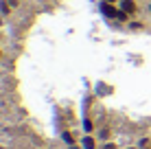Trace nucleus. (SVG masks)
<instances>
[{"label": "nucleus", "mask_w": 151, "mask_h": 149, "mask_svg": "<svg viewBox=\"0 0 151 149\" xmlns=\"http://www.w3.org/2000/svg\"><path fill=\"white\" fill-rule=\"evenodd\" d=\"M61 138H64V140L68 143V145H72V138H70V134H66V132H64V134H61Z\"/></svg>", "instance_id": "nucleus-6"}, {"label": "nucleus", "mask_w": 151, "mask_h": 149, "mask_svg": "<svg viewBox=\"0 0 151 149\" xmlns=\"http://www.w3.org/2000/svg\"><path fill=\"white\" fill-rule=\"evenodd\" d=\"M101 11L105 13L107 18H116V20H125V18H127V13H125V11H116L110 2H101Z\"/></svg>", "instance_id": "nucleus-1"}, {"label": "nucleus", "mask_w": 151, "mask_h": 149, "mask_svg": "<svg viewBox=\"0 0 151 149\" xmlns=\"http://www.w3.org/2000/svg\"><path fill=\"white\" fill-rule=\"evenodd\" d=\"M121 9H123L125 13H134V11H136V4H134V0H123Z\"/></svg>", "instance_id": "nucleus-2"}, {"label": "nucleus", "mask_w": 151, "mask_h": 149, "mask_svg": "<svg viewBox=\"0 0 151 149\" xmlns=\"http://www.w3.org/2000/svg\"><path fill=\"white\" fill-rule=\"evenodd\" d=\"M105 2H114V0H105Z\"/></svg>", "instance_id": "nucleus-8"}, {"label": "nucleus", "mask_w": 151, "mask_h": 149, "mask_svg": "<svg viewBox=\"0 0 151 149\" xmlns=\"http://www.w3.org/2000/svg\"><path fill=\"white\" fill-rule=\"evenodd\" d=\"M0 13H9V7H7V0H0Z\"/></svg>", "instance_id": "nucleus-4"}, {"label": "nucleus", "mask_w": 151, "mask_h": 149, "mask_svg": "<svg viewBox=\"0 0 151 149\" xmlns=\"http://www.w3.org/2000/svg\"><path fill=\"white\" fill-rule=\"evenodd\" d=\"M103 149H116V147H114L112 143H105V145H103Z\"/></svg>", "instance_id": "nucleus-7"}, {"label": "nucleus", "mask_w": 151, "mask_h": 149, "mask_svg": "<svg viewBox=\"0 0 151 149\" xmlns=\"http://www.w3.org/2000/svg\"><path fill=\"white\" fill-rule=\"evenodd\" d=\"M0 149H2V147H0Z\"/></svg>", "instance_id": "nucleus-9"}, {"label": "nucleus", "mask_w": 151, "mask_h": 149, "mask_svg": "<svg viewBox=\"0 0 151 149\" xmlns=\"http://www.w3.org/2000/svg\"><path fill=\"white\" fill-rule=\"evenodd\" d=\"M81 145L86 147V149H94V145H96V143H94V138L86 136V138H83V140H81Z\"/></svg>", "instance_id": "nucleus-3"}, {"label": "nucleus", "mask_w": 151, "mask_h": 149, "mask_svg": "<svg viewBox=\"0 0 151 149\" xmlns=\"http://www.w3.org/2000/svg\"><path fill=\"white\" fill-rule=\"evenodd\" d=\"M83 130H86V132H92V123H90V119H83Z\"/></svg>", "instance_id": "nucleus-5"}]
</instances>
